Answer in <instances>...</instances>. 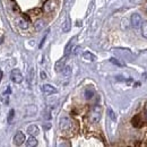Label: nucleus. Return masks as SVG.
Segmentation results:
<instances>
[{"mask_svg": "<svg viewBox=\"0 0 147 147\" xmlns=\"http://www.w3.org/2000/svg\"><path fill=\"white\" fill-rule=\"evenodd\" d=\"M71 126H73V122L68 117H62L60 119V121H59V127L61 129V131H63V132L69 131Z\"/></svg>", "mask_w": 147, "mask_h": 147, "instance_id": "2", "label": "nucleus"}, {"mask_svg": "<svg viewBox=\"0 0 147 147\" xmlns=\"http://www.w3.org/2000/svg\"><path fill=\"white\" fill-rule=\"evenodd\" d=\"M44 26H45V23H44V20H37L36 23H35V30L36 31H41V30H43L44 28Z\"/></svg>", "mask_w": 147, "mask_h": 147, "instance_id": "19", "label": "nucleus"}, {"mask_svg": "<svg viewBox=\"0 0 147 147\" xmlns=\"http://www.w3.org/2000/svg\"><path fill=\"white\" fill-rule=\"evenodd\" d=\"M66 61H67V55H65L63 58L59 59L55 65V69L57 73H61L63 70V68L66 67Z\"/></svg>", "mask_w": 147, "mask_h": 147, "instance_id": "5", "label": "nucleus"}, {"mask_svg": "<svg viewBox=\"0 0 147 147\" xmlns=\"http://www.w3.org/2000/svg\"><path fill=\"white\" fill-rule=\"evenodd\" d=\"M14 117H15V111H14V109H11V110L9 111V113H8V118H7V121H8V122H11Z\"/></svg>", "mask_w": 147, "mask_h": 147, "instance_id": "21", "label": "nucleus"}, {"mask_svg": "<svg viewBox=\"0 0 147 147\" xmlns=\"http://www.w3.org/2000/svg\"><path fill=\"white\" fill-rule=\"evenodd\" d=\"M61 73L63 74V76H65L66 78H69V77L71 76V67H70V66H66Z\"/></svg>", "mask_w": 147, "mask_h": 147, "instance_id": "17", "label": "nucleus"}, {"mask_svg": "<svg viewBox=\"0 0 147 147\" xmlns=\"http://www.w3.org/2000/svg\"><path fill=\"white\" fill-rule=\"evenodd\" d=\"M44 128L50 129V128H51V123H47V125H44Z\"/></svg>", "mask_w": 147, "mask_h": 147, "instance_id": "27", "label": "nucleus"}, {"mask_svg": "<svg viewBox=\"0 0 147 147\" xmlns=\"http://www.w3.org/2000/svg\"><path fill=\"white\" fill-rule=\"evenodd\" d=\"M1 77H2V74H1V71H0V80H1Z\"/></svg>", "mask_w": 147, "mask_h": 147, "instance_id": "28", "label": "nucleus"}, {"mask_svg": "<svg viewBox=\"0 0 147 147\" xmlns=\"http://www.w3.org/2000/svg\"><path fill=\"white\" fill-rule=\"evenodd\" d=\"M41 77H42V79H47V74L44 73L43 70L41 71Z\"/></svg>", "mask_w": 147, "mask_h": 147, "instance_id": "26", "label": "nucleus"}, {"mask_svg": "<svg viewBox=\"0 0 147 147\" xmlns=\"http://www.w3.org/2000/svg\"><path fill=\"white\" fill-rule=\"evenodd\" d=\"M70 30H71V20H70L69 17H67V19L65 20V23L62 24V32L68 33Z\"/></svg>", "mask_w": 147, "mask_h": 147, "instance_id": "11", "label": "nucleus"}, {"mask_svg": "<svg viewBox=\"0 0 147 147\" xmlns=\"http://www.w3.org/2000/svg\"><path fill=\"white\" fill-rule=\"evenodd\" d=\"M16 23H17V25H18L22 30H26V28H28V26H30L28 22H27L25 18H23V17H19V18H17Z\"/></svg>", "mask_w": 147, "mask_h": 147, "instance_id": "9", "label": "nucleus"}, {"mask_svg": "<svg viewBox=\"0 0 147 147\" xmlns=\"http://www.w3.org/2000/svg\"><path fill=\"white\" fill-rule=\"evenodd\" d=\"M1 43H2V38H0V44H1Z\"/></svg>", "mask_w": 147, "mask_h": 147, "instance_id": "29", "label": "nucleus"}, {"mask_svg": "<svg viewBox=\"0 0 147 147\" xmlns=\"http://www.w3.org/2000/svg\"><path fill=\"white\" fill-rule=\"evenodd\" d=\"M37 113V108L35 105H28L26 108V115L28 117H33Z\"/></svg>", "mask_w": 147, "mask_h": 147, "instance_id": "13", "label": "nucleus"}, {"mask_svg": "<svg viewBox=\"0 0 147 147\" xmlns=\"http://www.w3.org/2000/svg\"><path fill=\"white\" fill-rule=\"evenodd\" d=\"M42 91H43L44 94H47V95H52V94H55V93L58 92V90L55 88V86H52L50 84H44L42 86Z\"/></svg>", "mask_w": 147, "mask_h": 147, "instance_id": "7", "label": "nucleus"}, {"mask_svg": "<svg viewBox=\"0 0 147 147\" xmlns=\"http://www.w3.org/2000/svg\"><path fill=\"white\" fill-rule=\"evenodd\" d=\"M140 27H142V35H143V37L147 38V20L142 23Z\"/></svg>", "mask_w": 147, "mask_h": 147, "instance_id": "18", "label": "nucleus"}, {"mask_svg": "<svg viewBox=\"0 0 147 147\" xmlns=\"http://www.w3.org/2000/svg\"><path fill=\"white\" fill-rule=\"evenodd\" d=\"M110 62H112L113 65H117V66H119V67H123V66H125V63H123V62L119 61V60H118V59H115V58H111Z\"/></svg>", "mask_w": 147, "mask_h": 147, "instance_id": "20", "label": "nucleus"}, {"mask_svg": "<svg viewBox=\"0 0 147 147\" xmlns=\"http://www.w3.org/2000/svg\"><path fill=\"white\" fill-rule=\"evenodd\" d=\"M65 143H60L59 144V146L61 147V146H70V143H67V140H63Z\"/></svg>", "mask_w": 147, "mask_h": 147, "instance_id": "25", "label": "nucleus"}, {"mask_svg": "<svg viewBox=\"0 0 147 147\" xmlns=\"http://www.w3.org/2000/svg\"><path fill=\"white\" fill-rule=\"evenodd\" d=\"M48 33H49V31L44 34V36H43V38H42V41H41V43H40V48H42L43 47V44H44V41H45V38H47V35H48Z\"/></svg>", "mask_w": 147, "mask_h": 147, "instance_id": "24", "label": "nucleus"}, {"mask_svg": "<svg viewBox=\"0 0 147 147\" xmlns=\"http://www.w3.org/2000/svg\"><path fill=\"white\" fill-rule=\"evenodd\" d=\"M108 113H109V117L111 118L112 121H115L117 120V115H115V113L113 112L112 109H108Z\"/></svg>", "mask_w": 147, "mask_h": 147, "instance_id": "22", "label": "nucleus"}, {"mask_svg": "<svg viewBox=\"0 0 147 147\" xmlns=\"http://www.w3.org/2000/svg\"><path fill=\"white\" fill-rule=\"evenodd\" d=\"M83 58L85 59V60H87V61H91V62H94V61H96V55H93L92 52H90V51H85L84 53H83Z\"/></svg>", "mask_w": 147, "mask_h": 147, "instance_id": "10", "label": "nucleus"}, {"mask_svg": "<svg viewBox=\"0 0 147 147\" xmlns=\"http://www.w3.org/2000/svg\"><path fill=\"white\" fill-rule=\"evenodd\" d=\"M55 8V2L53 0H48V1L44 3V6H43L44 13H51V11H53Z\"/></svg>", "mask_w": 147, "mask_h": 147, "instance_id": "8", "label": "nucleus"}, {"mask_svg": "<svg viewBox=\"0 0 147 147\" xmlns=\"http://www.w3.org/2000/svg\"><path fill=\"white\" fill-rule=\"evenodd\" d=\"M25 140H26L25 135H24L22 131H17V132H16V135L14 136V144H15L16 146H20V145H23Z\"/></svg>", "mask_w": 147, "mask_h": 147, "instance_id": "6", "label": "nucleus"}, {"mask_svg": "<svg viewBox=\"0 0 147 147\" xmlns=\"http://www.w3.org/2000/svg\"><path fill=\"white\" fill-rule=\"evenodd\" d=\"M84 95H85V98H86V100H91V98H93V96L95 95V91L93 90L92 87H88V88L85 90Z\"/></svg>", "mask_w": 147, "mask_h": 147, "instance_id": "16", "label": "nucleus"}, {"mask_svg": "<svg viewBox=\"0 0 147 147\" xmlns=\"http://www.w3.org/2000/svg\"><path fill=\"white\" fill-rule=\"evenodd\" d=\"M27 132L31 136H36V135H38V132H40V129L35 125H31V126L27 127Z\"/></svg>", "mask_w": 147, "mask_h": 147, "instance_id": "12", "label": "nucleus"}, {"mask_svg": "<svg viewBox=\"0 0 147 147\" xmlns=\"http://www.w3.org/2000/svg\"><path fill=\"white\" fill-rule=\"evenodd\" d=\"M26 146H28V147L37 146V139L35 138V136H31V137L26 140Z\"/></svg>", "mask_w": 147, "mask_h": 147, "instance_id": "14", "label": "nucleus"}, {"mask_svg": "<svg viewBox=\"0 0 147 147\" xmlns=\"http://www.w3.org/2000/svg\"><path fill=\"white\" fill-rule=\"evenodd\" d=\"M10 78H11V80H13L14 83H16V84H19V83L23 82V75H22L19 69H14V70H11Z\"/></svg>", "mask_w": 147, "mask_h": 147, "instance_id": "4", "label": "nucleus"}, {"mask_svg": "<svg viewBox=\"0 0 147 147\" xmlns=\"http://www.w3.org/2000/svg\"><path fill=\"white\" fill-rule=\"evenodd\" d=\"M102 117V108L101 105H94L90 112V120L92 123H97Z\"/></svg>", "mask_w": 147, "mask_h": 147, "instance_id": "1", "label": "nucleus"}, {"mask_svg": "<svg viewBox=\"0 0 147 147\" xmlns=\"http://www.w3.org/2000/svg\"><path fill=\"white\" fill-rule=\"evenodd\" d=\"M146 115H147V111H146Z\"/></svg>", "mask_w": 147, "mask_h": 147, "instance_id": "30", "label": "nucleus"}, {"mask_svg": "<svg viewBox=\"0 0 147 147\" xmlns=\"http://www.w3.org/2000/svg\"><path fill=\"white\" fill-rule=\"evenodd\" d=\"M44 118H45L47 120H50V119L52 118V117H51V112H50V111H47L45 114H44Z\"/></svg>", "mask_w": 147, "mask_h": 147, "instance_id": "23", "label": "nucleus"}, {"mask_svg": "<svg viewBox=\"0 0 147 147\" xmlns=\"http://www.w3.org/2000/svg\"><path fill=\"white\" fill-rule=\"evenodd\" d=\"M130 22H131V25L132 27L135 28H139L142 26V23H143V19H142V16L137 13H134L131 15V18H130Z\"/></svg>", "mask_w": 147, "mask_h": 147, "instance_id": "3", "label": "nucleus"}, {"mask_svg": "<svg viewBox=\"0 0 147 147\" xmlns=\"http://www.w3.org/2000/svg\"><path fill=\"white\" fill-rule=\"evenodd\" d=\"M76 40V37H73L69 42H68V44L66 45V48H65V55H68L70 52H71V49H73V45H74V41Z\"/></svg>", "mask_w": 147, "mask_h": 147, "instance_id": "15", "label": "nucleus"}]
</instances>
